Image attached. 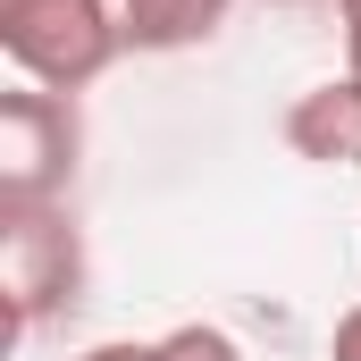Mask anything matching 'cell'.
I'll list each match as a JSON object with an SVG mask.
<instances>
[{
  "instance_id": "obj_1",
  "label": "cell",
  "mask_w": 361,
  "mask_h": 361,
  "mask_svg": "<svg viewBox=\"0 0 361 361\" xmlns=\"http://www.w3.org/2000/svg\"><path fill=\"white\" fill-rule=\"evenodd\" d=\"M0 51L42 92H85L126 51L118 0H0Z\"/></svg>"
},
{
  "instance_id": "obj_2",
  "label": "cell",
  "mask_w": 361,
  "mask_h": 361,
  "mask_svg": "<svg viewBox=\"0 0 361 361\" xmlns=\"http://www.w3.org/2000/svg\"><path fill=\"white\" fill-rule=\"evenodd\" d=\"M0 294L8 328L34 336L42 319L76 311L85 294V235L59 202H0Z\"/></svg>"
},
{
  "instance_id": "obj_3",
  "label": "cell",
  "mask_w": 361,
  "mask_h": 361,
  "mask_svg": "<svg viewBox=\"0 0 361 361\" xmlns=\"http://www.w3.org/2000/svg\"><path fill=\"white\" fill-rule=\"evenodd\" d=\"M76 152H85L76 92H0V202H59L76 177Z\"/></svg>"
},
{
  "instance_id": "obj_4",
  "label": "cell",
  "mask_w": 361,
  "mask_h": 361,
  "mask_svg": "<svg viewBox=\"0 0 361 361\" xmlns=\"http://www.w3.org/2000/svg\"><path fill=\"white\" fill-rule=\"evenodd\" d=\"M286 143H294V160H319V169H361V76L311 85L294 109H286Z\"/></svg>"
},
{
  "instance_id": "obj_5",
  "label": "cell",
  "mask_w": 361,
  "mask_h": 361,
  "mask_svg": "<svg viewBox=\"0 0 361 361\" xmlns=\"http://www.w3.org/2000/svg\"><path fill=\"white\" fill-rule=\"evenodd\" d=\"M235 0H118V34L126 51H193L227 25Z\"/></svg>"
},
{
  "instance_id": "obj_6",
  "label": "cell",
  "mask_w": 361,
  "mask_h": 361,
  "mask_svg": "<svg viewBox=\"0 0 361 361\" xmlns=\"http://www.w3.org/2000/svg\"><path fill=\"white\" fill-rule=\"evenodd\" d=\"M160 361H244V353H235V336H227V328L185 319V328H169V336H160Z\"/></svg>"
},
{
  "instance_id": "obj_7",
  "label": "cell",
  "mask_w": 361,
  "mask_h": 361,
  "mask_svg": "<svg viewBox=\"0 0 361 361\" xmlns=\"http://www.w3.org/2000/svg\"><path fill=\"white\" fill-rule=\"evenodd\" d=\"M328 353H336V361H361V302L336 319V345H328Z\"/></svg>"
},
{
  "instance_id": "obj_8",
  "label": "cell",
  "mask_w": 361,
  "mask_h": 361,
  "mask_svg": "<svg viewBox=\"0 0 361 361\" xmlns=\"http://www.w3.org/2000/svg\"><path fill=\"white\" fill-rule=\"evenodd\" d=\"M336 17H345V59H353V76H361V0H336Z\"/></svg>"
},
{
  "instance_id": "obj_9",
  "label": "cell",
  "mask_w": 361,
  "mask_h": 361,
  "mask_svg": "<svg viewBox=\"0 0 361 361\" xmlns=\"http://www.w3.org/2000/svg\"><path fill=\"white\" fill-rule=\"evenodd\" d=\"M85 361H160V345H92Z\"/></svg>"
},
{
  "instance_id": "obj_10",
  "label": "cell",
  "mask_w": 361,
  "mask_h": 361,
  "mask_svg": "<svg viewBox=\"0 0 361 361\" xmlns=\"http://www.w3.org/2000/svg\"><path fill=\"white\" fill-rule=\"evenodd\" d=\"M269 8H311V0H269Z\"/></svg>"
}]
</instances>
